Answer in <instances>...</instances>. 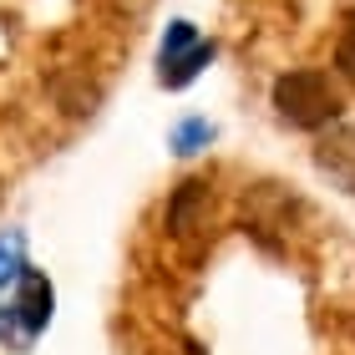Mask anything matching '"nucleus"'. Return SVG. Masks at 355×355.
I'll list each match as a JSON object with an SVG mask.
<instances>
[{
    "instance_id": "obj_5",
    "label": "nucleus",
    "mask_w": 355,
    "mask_h": 355,
    "mask_svg": "<svg viewBox=\"0 0 355 355\" xmlns=\"http://www.w3.org/2000/svg\"><path fill=\"white\" fill-rule=\"evenodd\" d=\"M208 61H214V41H198L183 61H173L168 71H157V82H163V87H188L193 76H198V71L208 67Z\"/></svg>"
},
{
    "instance_id": "obj_4",
    "label": "nucleus",
    "mask_w": 355,
    "mask_h": 355,
    "mask_svg": "<svg viewBox=\"0 0 355 355\" xmlns=\"http://www.w3.org/2000/svg\"><path fill=\"white\" fill-rule=\"evenodd\" d=\"M203 214H208V183H198V178H188V183L173 193V203H168V223H173V234H178V239L198 234Z\"/></svg>"
},
{
    "instance_id": "obj_7",
    "label": "nucleus",
    "mask_w": 355,
    "mask_h": 355,
    "mask_svg": "<svg viewBox=\"0 0 355 355\" xmlns=\"http://www.w3.org/2000/svg\"><path fill=\"white\" fill-rule=\"evenodd\" d=\"M214 142V122H203V117H188V122H178L173 127V137H168V148L178 157H193L198 148H208Z\"/></svg>"
},
{
    "instance_id": "obj_6",
    "label": "nucleus",
    "mask_w": 355,
    "mask_h": 355,
    "mask_svg": "<svg viewBox=\"0 0 355 355\" xmlns=\"http://www.w3.org/2000/svg\"><path fill=\"white\" fill-rule=\"evenodd\" d=\"M193 46H198V31H193V21H173L168 36H163V46H157V71H168L173 61H183Z\"/></svg>"
},
{
    "instance_id": "obj_9",
    "label": "nucleus",
    "mask_w": 355,
    "mask_h": 355,
    "mask_svg": "<svg viewBox=\"0 0 355 355\" xmlns=\"http://www.w3.org/2000/svg\"><path fill=\"white\" fill-rule=\"evenodd\" d=\"M340 71H345V76H355V31H350L345 46H340Z\"/></svg>"
},
{
    "instance_id": "obj_3",
    "label": "nucleus",
    "mask_w": 355,
    "mask_h": 355,
    "mask_svg": "<svg viewBox=\"0 0 355 355\" xmlns=\"http://www.w3.org/2000/svg\"><path fill=\"white\" fill-rule=\"evenodd\" d=\"M315 163L325 168L335 183H345L355 193V127H335V132L315 148Z\"/></svg>"
},
{
    "instance_id": "obj_8",
    "label": "nucleus",
    "mask_w": 355,
    "mask_h": 355,
    "mask_svg": "<svg viewBox=\"0 0 355 355\" xmlns=\"http://www.w3.org/2000/svg\"><path fill=\"white\" fill-rule=\"evenodd\" d=\"M21 244H26L21 234L0 239V289H6V279H21V274H26V259H21Z\"/></svg>"
},
{
    "instance_id": "obj_1",
    "label": "nucleus",
    "mask_w": 355,
    "mask_h": 355,
    "mask_svg": "<svg viewBox=\"0 0 355 355\" xmlns=\"http://www.w3.org/2000/svg\"><path fill=\"white\" fill-rule=\"evenodd\" d=\"M340 107H345L340 82H335L330 71H320V67L284 71L279 82H274V112H279V122L300 127V132L330 127L335 117H340Z\"/></svg>"
},
{
    "instance_id": "obj_2",
    "label": "nucleus",
    "mask_w": 355,
    "mask_h": 355,
    "mask_svg": "<svg viewBox=\"0 0 355 355\" xmlns=\"http://www.w3.org/2000/svg\"><path fill=\"white\" fill-rule=\"evenodd\" d=\"M46 320H51V284H46L41 274L26 264V274H21V295L6 304V325H21L26 340H36V335L46 330ZM6 325H0V330H6Z\"/></svg>"
}]
</instances>
